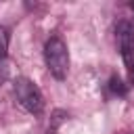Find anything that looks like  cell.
I'll return each instance as SVG.
<instances>
[{
  "label": "cell",
  "mask_w": 134,
  "mask_h": 134,
  "mask_svg": "<svg viewBox=\"0 0 134 134\" xmlns=\"http://www.w3.org/2000/svg\"><path fill=\"white\" fill-rule=\"evenodd\" d=\"M44 61L54 80H65L69 73V50L63 38L50 36L44 44Z\"/></svg>",
  "instance_id": "cell-1"
},
{
  "label": "cell",
  "mask_w": 134,
  "mask_h": 134,
  "mask_svg": "<svg viewBox=\"0 0 134 134\" xmlns=\"http://www.w3.org/2000/svg\"><path fill=\"white\" fill-rule=\"evenodd\" d=\"M15 96H17V103L31 115H40L44 111V96L40 92V88L27 80V77H17L15 80Z\"/></svg>",
  "instance_id": "cell-2"
},
{
  "label": "cell",
  "mask_w": 134,
  "mask_h": 134,
  "mask_svg": "<svg viewBox=\"0 0 134 134\" xmlns=\"http://www.w3.org/2000/svg\"><path fill=\"white\" fill-rule=\"evenodd\" d=\"M115 34H117L121 59H124L128 73H130V82L134 84V27L128 21H119L117 27H115Z\"/></svg>",
  "instance_id": "cell-3"
},
{
  "label": "cell",
  "mask_w": 134,
  "mask_h": 134,
  "mask_svg": "<svg viewBox=\"0 0 134 134\" xmlns=\"http://www.w3.org/2000/svg\"><path fill=\"white\" fill-rule=\"evenodd\" d=\"M109 88H111V92L113 94H119V96H124L126 92H128V86L121 82V77H117V75H113L111 80H109Z\"/></svg>",
  "instance_id": "cell-4"
},
{
  "label": "cell",
  "mask_w": 134,
  "mask_h": 134,
  "mask_svg": "<svg viewBox=\"0 0 134 134\" xmlns=\"http://www.w3.org/2000/svg\"><path fill=\"white\" fill-rule=\"evenodd\" d=\"M8 42H10V36H8V31L4 29V27H0V61L6 57V52H8Z\"/></svg>",
  "instance_id": "cell-5"
}]
</instances>
